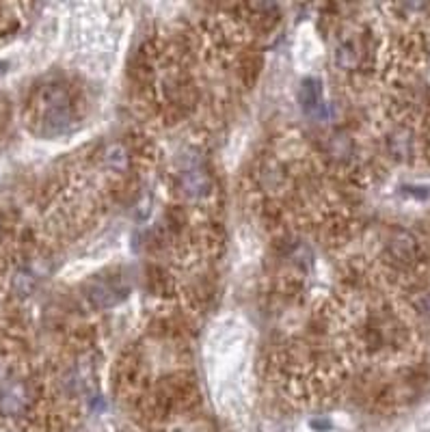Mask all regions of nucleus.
<instances>
[{"label": "nucleus", "mask_w": 430, "mask_h": 432, "mask_svg": "<svg viewBox=\"0 0 430 432\" xmlns=\"http://www.w3.org/2000/svg\"><path fill=\"white\" fill-rule=\"evenodd\" d=\"M39 123L45 136L69 132L76 123L74 102L65 85H48L39 96Z\"/></svg>", "instance_id": "nucleus-1"}, {"label": "nucleus", "mask_w": 430, "mask_h": 432, "mask_svg": "<svg viewBox=\"0 0 430 432\" xmlns=\"http://www.w3.org/2000/svg\"><path fill=\"white\" fill-rule=\"evenodd\" d=\"M180 191L189 199H204L212 193V177L202 162L191 160L180 171Z\"/></svg>", "instance_id": "nucleus-2"}, {"label": "nucleus", "mask_w": 430, "mask_h": 432, "mask_svg": "<svg viewBox=\"0 0 430 432\" xmlns=\"http://www.w3.org/2000/svg\"><path fill=\"white\" fill-rule=\"evenodd\" d=\"M87 299L94 303L98 310H111V307L119 305L128 296V288L119 281H106V279H98L91 281L85 288Z\"/></svg>", "instance_id": "nucleus-3"}, {"label": "nucleus", "mask_w": 430, "mask_h": 432, "mask_svg": "<svg viewBox=\"0 0 430 432\" xmlns=\"http://www.w3.org/2000/svg\"><path fill=\"white\" fill-rule=\"evenodd\" d=\"M28 407V389L22 382H11L0 391V413L20 415Z\"/></svg>", "instance_id": "nucleus-4"}, {"label": "nucleus", "mask_w": 430, "mask_h": 432, "mask_svg": "<svg viewBox=\"0 0 430 432\" xmlns=\"http://www.w3.org/2000/svg\"><path fill=\"white\" fill-rule=\"evenodd\" d=\"M418 240L413 238L409 231H398V234L389 240V255L400 261V264H411L418 257Z\"/></svg>", "instance_id": "nucleus-5"}, {"label": "nucleus", "mask_w": 430, "mask_h": 432, "mask_svg": "<svg viewBox=\"0 0 430 432\" xmlns=\"http://www.w3.org/2000/svg\"><path fill=\"white\" fill-rule=\"evenodd\" d=\"M387 149L396 160H409L416 149V138L409 128H398L387 138Z\"/></svg>", "instance_id": "nucleus-6"}, {"label": "nucleus", "mask_w": 430, "mask_h": 432, "mask_svg": "<svg viewBox=\"0 0 430 432\" xmlns=\"http://www.w3.org/2000/svg\"><path fill=\"white\" fill-rule=\"evenodd\" d=\"M301 102L307 115L320 117L325 111V102H322V83L318 78H307L301 89Z\"/></svg>", "instance_id": "nucleus-7"}, {"label": "nucleus", "mask_w": 430, "mask_h": 432, "mask_svg": "<svg viewBox=\"0 0 430 432\" xmlns=\"http://www.w3.org/2000/svg\"><path fill=\"white\" fill-rule=\"evenodd\" d=\"M359 61H361V45L355 39L344 37L340 43H337V48H335V63H337V67L357 69Z\"/></svg>", "instance_id": "nucleus-8"}, {"label": "nucleus", "mask_w": 430, "mask_h": 432, "mask_svg": "<svg viewBox=\"0 0 430 432\" xmlns=\"http://www.w3.org/2000/svg\"><path fill=\"white\" fill-rule=\"evenodd\" d=\"M104 162L109 169H113V171H126L130 164V156L124 145L115 143L104 151Z\"/></svg>", "instance_id": "nucleus-9"}, {"label": "nucleus", "mask_w": 430, "mask_h": 432, "mask_svg": "<svg viewBox=\"0 0 430 432\" xmlns=\"http://www.w3.org/2000/svg\"><path fill=\"white\" fill-rule=\"evenodd\" d=\"M37 285V274L30 268H22L13 277V292L18 296H28Z\"/></svg>", "instance_id": "nucleus-10"}, {"label": "nucleus", "mask_w": 430, "mask_h": 432, "mask_svg": "<svg viewBox=\"0 0 430 432\" xmlns=\"http://www.w3.org/2000/svg\"><path fill=\"white\" fill-rule=\"evenodd\" d=\"M405 193H409L413 197H420V199H426V197H430V186H405Z\"/></svg>", "instance_id": "nucleus-11"}, {"label": "nucleus", "mask_w": 430, "mask_h": 432, "mask_svg": "<svg viewBox=\"0 0 430 432\" xmlns=\"http://www.w3.org/2000/svg\"><path fill=\"white\" fill-rule=\"evenodd\" d=\"M422 312L430 318V294H426L424 301H422Z\"/></svg>", "instance_id": "nucleus-12"}, {"label": "nucleus", "mask_w": 430, "mask_h": 432, "mask_svg": "<svg viewBox=\"0 0 430 432\" xmlns=\"http://www.w3.org/2000/svg\"><path fill=\"white\" fill-rule=\"evenodd\" d=\"M312 426L316 428V430H329L331 428V424L325 420V422H312Z\"/></svg>", "instance_id": "nucleus-13"}]
</instances>
